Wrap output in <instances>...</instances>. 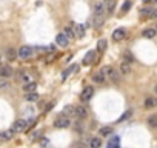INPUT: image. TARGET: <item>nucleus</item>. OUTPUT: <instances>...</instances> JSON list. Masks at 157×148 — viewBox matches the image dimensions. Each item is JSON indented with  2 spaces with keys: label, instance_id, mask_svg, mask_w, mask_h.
I'll return each instance as SVG.
<instances>
[{
  "label": "nucleus",
  "instance_id": "f257e3e1",
  "mask_svg": "<svg viewBox=\"0 0 157 148\" xmlns=\"http://www.w3.org/2000/svg\"><path fill=\"white\" fill-rule=\"evenodd\" d=\"M11 130L14 131V133H23V131L28 130V122L23 120V119H19V120H16V122L12 124V128Z\"/></svg>",
  "mask_w": 157,
  "mask_h": 148
},
{
  "label": "nucleus",
  "instance_id": "f03ea898",
  "mask_svg": "<svg viewBox=\"0 0 157 148\" xmlns=\"http://www.w3.org/2000/svg\"><path fill=\"white\" fill-rule=\"evenodd\" d=\"M69 125H71V120H69V117L63 116V114L54 120V127H56V128H68Z\"/></svg>",
  "mask_w": 157,
  "mask_h": 148
},
{
  "label": "nucleus",
  "instance_id": "7ed1b4c3",
  "mask_svg": "<svg viewBox=\"0 0 157 148\" xmlns=\"http://www.w3.org/2000/svg\"><path fill=\"white\" fill-rule=\"evenodd\" d=\"M17 54H19V57L20 59H29L31 56H32V48L31 46H22L19 51H17Z\"/></svg>",
  "mask_w": 157,
  "mask_h": 148
},
{
  "label": "nucleus",
  "instance_id": "20e7f679",
  "mask_svg": "<svg viewBox=\"0 0 157 148\" xmlns=\"http://www.w3.org/2000/svg\"><path fill=\"white\" fill-rule=\"evenodd\" d=\"M93 96H94V88H93V87H85V90H83L82 94H80V99H82L83 102H88Z\"/></svg>",
  "mask_w": 157,
  "mask_h": 148
},
{
  "label": "nucleus",
  "instance_id": "39448f33",
  "mask_svg": "<svg viewBox=\"0 0 157 148\" xmlns=\"http://www.w3.org/2000/svg\"><path fill=\"white\" fill-rule=\"evenodd\" d=\"M56 42H57V45L59 46H62V48H66L68 46V43H69V39L65 36L63 33H60L57 37H56Z\"/></svg>",
  "mask_w": 157,
  "mask_h": 148
},
{
  "label": "nucleus",
  "instance_id": "423d86ee",
  "mask_svg": "<svg viewBox=\"0 0 157 148\" xmlns=\"http://www.w3.org/2000/svg\"><path fill=\"white\" fill-rule=\"evenodd\" d=\"M94 60H96V51H88L86 52V56L83 57V65L85 66H88V65H91V63H94Z\"/></svg>",
  "mask_w": 157,
  "mask_h": 148
},
{
  "label": "nucleus",
  "instance_id": "0eeeda50",
  "mask_svg": "<svg viewBox=\"0 0 157 148\" xmlns=\"http://www.w3.org/2000/svg\"><path fill=\"white\" fill-rule=\"evenodd\" d=\"M85 28H86V25H83V23H75V25H74V33H75V37L82 39V37L85 36Z\"/></svg>",
  "mask_w": 157,
  "mask_h": 148
},
{
  "label": "nucleus",
  "instance_id": "6e6552de",
  "mask_svg": "<svg viewBox=\"0 0 157 148\" xmlns=\"http://www.w3.org/2000/svg\"><path fill=\"white\" fill-rule=\"evenodd\" d=\"M12 76V70H11V66L8 65H0V77H3V79H8Z\"/></svg>",
  "mask_w": 157,
  "mask_h": 148
},
{
  "label": "nucleus",
  "instance_id": "1a4fd4ad",
  "mask_svg": "<svg viewBox=\"0 0 157 148\" xmlns=\"http://www.w3.org/2000/svg\"><path fill=\"white\" fill-rule=\"evenodd\" d=\"M75 116H77L78 119H85V117L88 116L86 106H85V105H78V106H75Z\"/></svg>",
  "mask_w": 157,
  "mask_h": 148
},
{
  "label": "nucleus",
  "instance_id": "9d476101",
  "mask_svg": "<svg viewBox=\"0 0 157 148\" xmlns=\"http://www.w3.org/2000/svg\"><path fill=\"white\" fill-rule=\"evenodd\" d=\"M125 37H126V31H125L123 28H117V30L112 33V39L117 40V42H119V40H123Z\"/></svg>",
  "mask_w": 157,
  "mask_h": 148
},
{
  "label": "nucleus",
  "instance_id": "9b49d317",
  "mask_svg": "<svg viewBox=\"0 0 157 148\" xmlns=\"http://www.w3.org/2000/svg\"><path fill=\"white\" fill-rule=\"evenodd\" d=\"M106 148H120V137L119 136H111V139L108 140Z\"/></svg>",
  "mask_w": 157,
  "mask_h": 148
},
{
  "label": "nucleus",
  "instance_id": "f8f14e48",
  "mask_svg": "<svg viewBox=\"0 0 157 148\" xmlns=\"http://www.w3.org/2000/svg\"><path fill=\"white\" fill-rule=\"evenodd\" d=\"M12 136H14V131H12V130L2 131V133H0V140H2V142H8V140L12 139Z\"/></svg>",
  "mask_w": 157,
  "mask_h": 148
},
{
  "label": "nucleus",
  "instance_id": "ddd939ff",
  "mask_svg": "<svg viewBox=\"0 0 157 148\" xmlns=\"http://www.w3.org/2000/svg\"><path fill=\"white\" fill-rule=\"evenodd\" d=\"M157 106V97H146L145 99V108L151 110V108H155Z\"/></svg>",
  "mask_w": 157,
  "mask_h": 148
},
{
  "label": "nucleus",
  "instance_id": "4468645a",
  "mask_svg": "<svg viewBox=\"0 0 157 148\" xmlns=\"http://www.w3.org/2000/svg\"><path fill=\"white\" fill-rule=\"evenodd\" d=\"M155 34H157V30H154V28H146V30H143V33H142V36L145 39H154Z\"/></svg>",
  "mask_w": 157,
  "mask_h": 148
},
{
  "label": "nucleus",
  "instance_id": "2eb2a0df",
  "mask_svg": "<svg viewBox=\"0 0 157 148\" xmlns=\"http://www.w3.org/2000/svg\"><path fill=\"white\" fill-rule=\"evenodd\" d=\"M112 71H114V68L112 66H109V65H106V66H103V68L100 70V73L105 76V79L106 80H109V77H111V74H112Z\"/></svg>",
  "mask_w": 157,
  "mask_h": 148
},
{
  "label": "nucleus",
  "instance_id": "dca6fc26",
  "mask_svg": "<svg viewBox=\"0 0 157 148\" xmlns=\"http://www.w3.org/2000/svg\"><path fill=\"white\" fill-rule=\"evenodd\" d=\"M78 71V66L77 65H72V66H69V68L66 70V71H65L63 74H62V80H66V77L68 76H71L72 73H77Z\"/></svg>",
  "mask_w": 157,
  "mask_h": 148
},
{
  "label": "nucleus",
  "instance_id": "f3484780",
  "mask_svg": "<svg viewBox=\"0 0 157 148\" xmlns=\"http://www.w3.org/2000/svg\"><path fill=\"white\" fill-rule=\"evenodd\" d=\"M120 74H123V76L131 74V63H126V62L120 63Z\"/></svg>",
  "mask_w": 157,
  "mask_h": 148
},
{
  "label": "nucleus",
  "instance_id": "a211bd4d",
  "mask_svg": "<svg viewBox=\"0 0 157 148\" xmlns=\"http://www.w3.org/2000/svg\"><path fill=\"white\" fill-rule=\"evenodd\" d=\"M6 57H8V60L14 62V60H16V57H19L17 49H14V48H8V49H6Z\"/></svg>",
  "mask_w": 157,
  "mask_h": 148
},
{
  "label": "nucleus",
  "instance_id": "6ab92c4d",
  "mask_svg": "<svg viewBox=\"0 0 157 148\" xmlns=\"http://www.w3.org/2000/svg\"><path fill=\"white\" fill-rule=\"evenodd\" d=\"M93 80H94L96 83H99V85H102V83H105V82H106V79H105V76H103L100 71L94 73V76H93Z\"/></svg>",
  "mask_w": 157,
  "mask_h": 148
},
{
  "label": "nucleus",
  "instance_id": "aec40b11",
  "mask_svg": "<svg viewBox=\"0 0 157 148\" xmlns=\"http://www.w3.org/2000/svg\"><path fill=\"white\" fill-rule=\"evenodd\" d=\"M99 134H100L102 137L111 136V134H112V127H102V128L99 130Z\"/></svg>",
  "mask_w": 157,
  "mask_h": 148
},
{
  "label": "nucleus",
  "instance_id": "412c9836",
  "mask_svg": "<svg viewBox=\"0 0 157 148\" xmlns=\"http://www.w3.org/2000/svg\"><path fill=\"white\" fill-rule=\"evenodd\" d=\"M63 116H66V117H69V116H75V106H72V105H66L63 108Z\"/></svg>",
  "mask_w": 157,
  "mask_h": 148
},
{
  "label": "nucleus",
  "instance_id": "4be33fe9",
  "mask_svg": "<svg viewBox=\"0 0 157 148\" xmlns=\"http://www.w3.org/2000/svg\"><path fill=\"white\" fill-rule=\"evenodd\" d=\"M103 11H105V3L99 2L94 5V14L96 16H103Z\"/></svg>",
  "mask_w": 157,
  "mask_h": 148
},
{
  "label": "nucleus",
  "instance_id": "5701e85b",
  "mask_svg": "<svg viewBox=\"0 0 157 148\" xmlns=\"http://www.w3.org/2000/svg\"><path fill=\"white\" fill-rule=\"evenodd\" d=\"M35 90H37V83H34V82H28V83L23 85V91L25 93H34Z\"/></svg>",
  "mask_w": 157,
  "mask_h": 148
},
{
  "label": "nucleus",
  "instance_id": "b1692460",
  "mask_svg": "<svg viewBox=\"0 0 157 148\" xmlns=\"http://www.w3.org/2000/svg\"><path fill=\"white\" fill-rule=\"evenodd\" d=\"M25 100H28V102H35L38 100V94L34 91V93H26L25 94Z\"/></svg>",
  "mask_w": 157,
  "mask_h": 148
},
{
  "label": "nucleus",
  "instance_id": "393cba45",
  "mask_svg": "<svg viewBox=\"0 0 157 148\" xmlns=\"http://www.w3.org/2000/svg\"><path fill=\"white\" fill-rule=\"evenodd\" d=\"M63 34L66 36L68 39H74V37H75V33H74V26H66V28H65V31H63Z\"/></svg>",
  "mask_w": 157,
  "mask_h": 148
},
{
  "label": "nucleus",
  "instance_id": "a878e982",
  "mask_svg": "<svg viewBox=\"0 0 157 148\" xmlns=\"http://www.w3.org/2000/svg\"><path fill=\"white\" fill-rule=\"evenodd\" d=\"M103 22H105L103 16H94V19H93V23H94L96 28H100V26L103 25Z\"/></svg>",
  "mask_w": 157,
  "mask_h": 148
},
{
  "label": "nucleus",
  "instance_id": "bb28decb",
  "mask_svg": "<svg viewBox=\"0 0 157 148\" xmlns=\"http://www.w3.org/2000/svg\"><path fill=\"white\" fill-rule=\"evenodd\" d=\"M89 146H91V148H100V146H102V140H100L99 137L91 139V142H89Z\"/></svg>",
  "mask_w": 157,
  "mask_h": 148
},
{
  "label": "nucleus",
  "instance_id": "cd10ccee",
  "mask_svg": "<svg viewBox=\"0 0 157 148\" xmlns=\"http://www.w3.org/2000/svg\"><path fill=\"white\" fill-rule=\"evenodd\" d=\"M148 125L151 128H157V116L155 114H152V116L148 117Z\"/></svg>",
  "mask_w": 157,
  "mask_h": 148
},
{
  "label": "nucleus",
  "instance_id": "c85d7f7f",
  "mask_svg": "<svg viewBox=\"0 0 157 148\" xmlns=\"http://www.w3.org/2000/svg\"><path fill=\"white\" fill-rule=\"evenodd\" d=\"M109 80H111L112 83H119V82H120V74L114 70V71H112V74H111V77H109Z\"/></svg>",
  "mask_w": 157,
  "mask_h": 148
},
{
  "label": "nucleus",
  "instance_id": "c756f323",
  "mask_svg": "<svg viewBox=\"0 0 157 148\" xmlns=\"http://www.w3.org/2000/svg\"><path fill=\"white\" fill-rule=\"evenodd\" d=\"M123 62H126V63L134 62V57H133V54H131L129 51H125V52H123Z\"/></svg>",
  "mask_w": 157,
  "mask_h": 148
},
{
  "label": "nucleus",
  "instance_id": "7c9ffc66",
  "mask_svg": "<svg viewBox=\"0 0 157 148\" xmlns=\"http://www.w3.org/2000/svg\"><path fill=\"white\" fill-rule=\"evenodd\" d=\"M131 6H133V2H131V0H125V3L122 5V12H123V14L131 9Z\"/></svg>",
  "mask_w": 157,
  "mask_h": 148
},
{
  "label": "nucleus",
  "instance_id": "2f4dec72",
  "mask_svg": "<svg viewBox=\"0 0 157 148\" xmlns=\"http://www.w3.org/2000/svg\"><path fill=\"white\" fill-rule=\"evenodd\" d=\"M106 40H105V39H100L99 40V42H97V49L99 51H105V49H106Z\"/></svg>",
  "mask_w": 157,
  "mask_h": 148
},
{
  "label": "nucleus",
  "instance_id": "473e14b6",
  "mask_svg": "<svg viewBox=\"0 0 157 148\" xmlns=\"http://www.w3.org/2000/svg\"><path fill=\"white\" fill-rule=\"evenodd\" d=\"M114 6H115V0H106V11L108 12H112Z\"/></svg>",
  "mask_w": 157,
  "mask_h": 148
},
{
  "label": "nucleus",
  "instance_id": "72a5a7b5",
  "mask_svg": "<svg viewBox=\"0 0 157 148\" xmlns=\"http://www.w3.org/2000/svg\"><path fill=\"white\" fill-rule=\"evenodd\" d=\"M140 12H142V16H143V17H152V14H151L152 11H151V9H142Z\"/></svg>",
  "mask_w": 157,
  "mask_h": 148
},
{
  "label": "nucleus",
  "instance_id": "f704fd0d",
  "mask_svg": "<svg viewBox=\"0 0 157 148\" xmlns=\"http://www.w3.org/2000/svg\"><path fill=\"white\" fill-rule=\"evenodd\" d=\"M9 87V82H8V80L6 79H0V88H8Z\"/></svg>",
  "mask_w": 157,
  "mask_h": 148
},
{
  "label": "nucleus",
  "instance_id": "c9c22d12",
  "mask_svg": "<svg viewBox=\"0 0 157 148\" xmlns=\"http://www.w3.org/2000/svg\"><path fill=\"white\" fill-rule=\"evenodd\" d=\"M40 145H42L43 148H46V146H49V140H48V139H40Z\"/></svg>",
  "mask_w": 157,
  "mask_h": 148
},
{
  "label": "nucleus",
  "instance_id": "e433bc0d",
  "mask_svg": "<svg viewBox=\"0 0 157 148\" xmlns=\"http://www.w3.org/2000/svg\"><path fill=\"white\" fill-rule=\"evenodd\" d=\"M129 116H131V111H126V113H125V114H123V116H122V117L119 119V122H122V120H125V119H128Z\"/></svg>",
  "mask_w": 157,
  "mask_h": 148
},
{
  "label": "nucleus",
  "instance_id": "4c0bfd02",
  "mask_svg": "<svg viewBox=\"0 0 157 148\" xmlns=\"http://www.w3.org/2000/svg\"><path fill=\"white\" fill-rule=\"evenodd\" d=\"M40 134H42V131H35V133L32 134V139H34V140L38 139V137H40Z\"/></svg>",
  "mask_w": 157,
  "mask_h": 148
},
{
  "label": "nucleus",
  "instance_id": "58836bf2",
  "mask_svg": "<svg viewBox=\"0 0 157 148\" xmlns=\"http://www.w3.org/2000/svg\"><path fill=\"white\" fill-rule=\"evenodd\" d=\"M152 17H157V9H155V11H152Z\"/></svg>",
  "mask_w": 157,
  "mask_h": 148
},
{
  "label": "nucleus",
  "instance_id": "ea45409f",
  "mask_svg": "<svg viewBox=\"0 0 157 148\" xmlns=\"http://www.w3.org/2000/svg\"><path fill=\"white\" fill-rule=\"evenodd\" d=\"M143 2H145V3H148V2H149V0H143Z\"/></svg>",
  "mask_w": 157,
  "mask_h": 148
},
{
  "label": "nucleus",
  "instance_id": "a19ab883",
  "mask_svg": "<svg viewBox=\"0 0 157 148\" xmlns=\"http://www.w3.org/2000/svg\"><path fill=\"white\" fill-rule=\"evenodd\" d=\"M77 148H85V146H77Z\"/></svg>",
  "mask_w": 157,
  "mask_h": 148
},
{
  "label": "nucleus",
  "instance_id": "79ce46f5",
  "mask_svg": "<svg viewBox=\"0 0 157 148\" xmlns=\"http://www.w3.org/2000/svg\"><path fill=\"white\" fill-rule=\"evenodd\" d=\"M154 90H155V93H157V87H155V88H154Z\"/></svg>",
  "mask_w": 157,
  "mask_h": 148
},
{
  "label": "nucleus",
  "instance_id": "37998d69",
  "mask_svg": "<svg viewBox=\"0 0 157 148\" xmlns=\"http://www.w3.org/2000/svg\"><path fill=\"white\" fill-rule=\"evenodd\" d=\"M154 2H157V0H154Z\"/></svg>",
  "mask_w": 157,
  "mask_h": 148
}]
</instances>
